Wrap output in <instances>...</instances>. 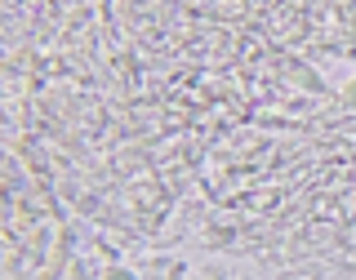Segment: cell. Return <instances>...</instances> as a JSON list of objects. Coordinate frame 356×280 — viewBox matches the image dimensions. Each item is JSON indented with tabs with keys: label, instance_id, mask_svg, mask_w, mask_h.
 Wrapping results in <instances>:
<instances>
[{
	"label": "cell",
	"instance_id": "6da1fadb",
	"mask_svg": "<svg viewBox=\"0 0 356 280\" xmlns=\"http://www.w3.org/2000/svg\"><path fill=\"white\" fill-rule=\"evenodd\" d=\"M107 280H134V276H129V272H111Z\"/></svg>",
	"mask_w": 356,
	"mask_h": 280
}]
</instances>
